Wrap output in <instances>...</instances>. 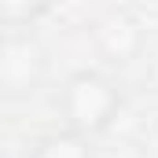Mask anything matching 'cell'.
Segmentation results:
<instances>
[{"label": "cell", "instance_id": "6da1fadb", "mask_svg": "<svg viewBox=\"0 0 158 158\" xmlns=\"http://www.w3.org/2000/svg\"><path fill=\"white\" fill-rule=\"evenodd\" d=\"M55 107H59V118L70 132L92 140L114 125V118L121 110V92L99 70H77L63 81Z\"/></svg>", "mask_w": 158, "mask_h": 158}, {"label": "cell", "instance_id": "7a4b0ae2", "mask_svg": "<svg viewBox=\"0 0 158 158\" xmlns=\"http://www.w3.org/2000/svg\"><path fill=\"white\" fill-rule=\"evenodd\" d=\"M48 70V55L30 30H7L0 40V96L4 99H26L37 92Z\"/></svg>", "mask_w": 158, "mask_h": 158}, {"label": "cell", "instance_id": "277c9868", "mask_svg": "<svg viewBox=\"0 0 158 158\" xmlns=\"http://www.w3.org/2000/svg\"><path fill=\"white\" fill-rule=\"evenodd\" d=\"M30 158H96V151H92L88 136H77L70 129H59V132L40 136L37 143L30 147Z\"/></svg>", "mask_w": 158, "mask_h": 158}, {"label": "cell", "instance_id": "3957f363", "mask_svg": "<svg viewBox=\"0 0 158 158\" xmlns=\"http://www.w3.org/2000/svg\"><path fill=\"white\" fill-rule=\"evenodd\" d=\"M92 44L96 52L110 63V66H129L132 59H140L143 44H147V33H143V22L125 11V7H110L103 11L96 22H92Z\"/></svg>", "mask_w": 158, "mask_h": 158}]
</instances>
